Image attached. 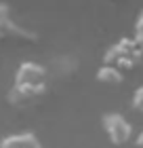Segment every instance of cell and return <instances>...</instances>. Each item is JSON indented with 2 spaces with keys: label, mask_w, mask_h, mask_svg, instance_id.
Returning a JSON list of instances; mask_svg holds the SVG:
<instances>
[{
  "label": "cell",
  "mask_w": 143,
  "mask_h": 148,
  "mask_svg": "<svg viewBox=\"0 0 143 148\" xmlns=\"http://www.w3.org/2000/svg\"><path fill=\"white\" fill-rule=\"evenodd\" d=\"M49 93V68L36 62H23L15 72V83L9 91L13 108H32L40 104Z\"/></svg>",
  "instance_id": "1"
},
{
  "label": "cell",
  "mask_w": 143,
  "mask_h": 148,
  "mask_svg": "<svg viewBox=\"0 0 143 148\" xmlns=\"http://www.w3.org/2000/svg\"><path fill=\"white\" fill-rule=\"evenodd\" d=\"M131 108L137 112V114H141V116H143V85L135 89L133 97H131Z\"/></svg>",
  "instance_id": "9"
},
{
  "label": "cell",
  "mask_w": 143,
  "mask_h": 148,
  "mask_svg": "<svg viewBox=\"0 0 143 148\" xmlns=\"http://www.w3.org/2000/svg\"><path fill=\"white\" fill-rule=\"evenodd\" d=\"M101 64L112 66V68H116L126 76L128 72H135L143 64V55H141L137 42L133 40V36H122L105 49Z\"/></svg>",
  "instance_id": "2"
},
{
  "label": "cell",
  "mask_w": 143,
  "mask_h": 148,
  "mask_svg": "<svg viewBox=\"0 0 143 148\" xmlns=\"http://www.w3.org/2000/svg\"><path fill=\"white\" fill-rule=\"evenodd\" d=\"M0 148H42L40 140L34 133H15V136H6Z\"/></svg>",
  "instance_id": "6"
},
{
  "label": "cell",
  "mask_w": 143,
  "mask_h": 148,
  "mask_svg": "<svg viewBox=\"0 0 143 148\" xmlns=\"http://www.w3.org/2000/svg\"><path fill=\"white\" fill-rule=\"evenodd\" d=\"M101 125L110 144L114 146H124L131 142L133 138V125L126 121V116H122L120 112H105L101 116Z\"/></svg>",
  "instance_id": "3"
},
{
  "label": "cell",
  "mask_w": 143,
  "mask_h": 148,
  "mask_svg": "<svg viewBox=\"0 0 143 148\" xmlns=\"http://www.w3.org/2000/svg\"><path fill=\"white\" fill-rule=\"evenodd\" d=\"M78 68H80V64L74 55H59L53 62V74L57 78H74Z\"/></svg>",
  "instance_id": "5"
},
{
  "label": "cell",
  "mask_w": 143,
  "mask_h": 148,
  "mask_svg": "<svg viewBox=\"0 0 143 148\" xmlns=\"http://www.w3.org/2000/svg\"><path fill=\"white\" fill-rule=\"evenodd\" d=\"M95 80H97L99 85H103V87H120L124 83V74L118 72L116 68H112V66L101 64L97 68V72H95Z\"/></svg>",
  "instance_id": "7"
},
{
  "label": "cell",
  "mask_w": 143,
  "mask_h": 148,
  "mask_svg": "<svg viewBox=\"0 0 143 148\" xmlns=\"http://www.w3.org/2000/svg\"><path fill=\"white\" fill-rule=\"evenodd\" d=\"M133 40L137 42L141 55H143V11L137 15V19H135V28H133Z\"/></svg>",
  "instance_id": "8"
},
{
  "label": "cell",
  "mask_w": 143,
  "mask_h": 148,
  "mask_svg": "<svg viewBox=\"0 0 143 148\" xmlns=\"http://www.w3.org/2000/svg\"><path fill=\"white\" fill-rule=\"evenodd\" d=\"M0 40H23V42H36V34L23 30L11 19L6 4H0Z\"/></svg>",
  "instance_id": "4"
},
{
  "label": "cell",
  "mask_w": 143,
  "mask_h": 148,
  "mask_svg": "<svg viewBox=\"0 0 143 148\" xmlns=\"http://www.w3.org/2000/svg\"><path fill=\"white\" fill-rule=\"evenodd\" d=\"M135 144H137V148H143V131L137 136V140H135Z\"/></svg>",
  "instance_id": "10"
}]
</instances>
